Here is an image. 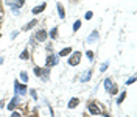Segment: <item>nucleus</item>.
Instances as JSON below:
<instances>
[{"instance_id":"a878e982","label":"nucleus","mask_w":137,"mask_h":117,"mask_svg":"<svg viewBox=\"0 0 137 117\" xmlns=\"http://www.w3.org/2000/svg\"><path fill=\"white\" fill-rule=\"evenodd\" d=\"M11 117H20V114H19V113H12V114H11Z\"/></svg>"},{"instance_id":"cd10ccee","label":"nucleus","mask_w":137,"mask_h":117,"mask_svg":"<svg viewBox=\"0 0 137 117\" xmlns=\"http://www.w3.org/2000/svg\"><path fill=\"white\" fill-rule=\"evenodd\" d=\"M0 64H3V56H0Z\"/></svg>"},{"instance_id":"9b49d317","label":"nucleus","mask_w":137,"mask_h":117,"mask_svg":"<svg viewBox=\"0 0 137 117\" xmlns=\"http://www.w3.org/2000/svg\"><path fill=\"white\" fill-rule=\"evenodd\" d=\"M56 6H58V14H59V19H64V17H66V13H64L62 5H61V3H58Z\"/></svg>"},{"instance_id":"4468645a","label":"nucleus","mask_w":137,"mask_h":117,"mask_svg":"<svg viewBox=\"0 0 137 117\" xmlns=\"http://www.w3.org/2000/svg\"><path fill=\"white\" fill-rule=\"evenodd\" d=\"M48 36H50L51 39H56V38H58V28H56V27H53V28L50 30V34H48Z\"/></svg>"},{"instance_id":"5701e85b","label":"nucleus","mask_w":137,"mask_h":117,"mask_svg":"<svg viewBox=\"0 0 137 117\" xmlns=\"http://www.w3.org/2000/svg\"><path fill=\"white\" fill-rule=\"evenodd\" d=\"M30 94H31V97H33L34 100H37V92H36L34 89H31V91H30Z\"/></svg>"},{"instance_id":"1a4fd4ad","label":"nucleus","mask_w":137,"mask_h":117,"mask_svg":"<svg viewBox=\"0 0 137 117\" xmlns=\"http://www.w3.org/2000/svg\"><path fill=\"white\" fill-rule=\"evenodd\" d=\"M80 105V100L76 98V97H73V98H70V102H69V109H73V108H76Z\"/></svg>"},{"instance_id":"0eeeda50","label":"nucleus","mask_w":137,"mask_h":117,"mask_svg":"<svg viewBox=\"0 0 137 117\" xmlns=\"http://www.w3.org/2000/svg\"><path fill=\"white\" fill-rule=\"evenodd\" d=\"M90 77H92V70H84V73L81 75L80 81H81V83H86V81H89V80H90Z\"/></svg>"},{"instance_id":"f03ea898","label":"nucleus","mask_w":137,"mask_h":117,"mask_svg":"<svg viewBox=\"0 0 137 117\" xmlns=\"http://www.w3.org/2000/svg\"><path fill=\"white\" fill-rule=\"evenodd\" d=\"M80 61H81V52H75V53H72V56L69 59V64L76 66V64H80Z\"/></svg>"},{"instance_id":"20e7f679","label":"nucleus","mask_w":137,"mask_h":117,"mask_svg":"<svg viewBox=\"0 0 137 117\" xmlns=\"http://www.w3.org/2000/svg\"><path fill=\"white\" fill-rule=\"evenodd\" d=\"M36 41H39V42H44L45 39H47V33L44 31V30H39V31H36Z\"/></svg>"},{"instance_id":"c85d7f7f","label":"nucleus","mask_w":137,"mask_h":117,"mask_svg":"<svg viewBox=\"0 0 137 117\" xmlns=\"http://www.w3.org/2000/svg\"><path fill=\"white\" fill-rule=\"evenodd\" d=\"M0 19H2V17H0Z\"/></svg>"},{"instance_id":"b1692460","label":"nucleus","mask_w":137,"mask_h":117,"mask_svg":"<svg viewBox=\"0 0 137 117\" xmlns=\"http://www.w3.org/2000/svg\"><path fill=\"white\" fill-rule=\"evenodd\" d=\"M134 81H136V77H131V78H129V80L126 81V84H133Z\"/></svg>"},{"instance_id":"a211bd4d","label":"nucleus","mask_w":137,"mask_h":117,"mask_svg":"<svg viewBox=\"0 0 137 117\" xmlns=\"http://www.w3.org/2000/svg\"><path fill=\"white\" fill-rule=\"evenodd\" d=\"M125 97H126V92H122V94H120V97H119V98H117V103H119V105H120V103H122V102H123V100H125Z\"/></svg>"},{"instance_id":"dca6fc26","label":"nucleus","mask_w":137,"mask_h":117,"mask_svg":"<svg viewBox=\"0 0 137 117\" xmlns=\"http://www.w3.org/2000/svg\"><path fill=\"white\" fill-rule=\"evenodd\" d=\"M28 56H30V53H28V50H23L22 53H20V59H28Z\"/></svg>"},{"instance_id":"4be33fe9","label":"nucleus","mask_w":137,"mask_h":117,"mask_svg":"<svg viewBox=\"0 0 137 117\" xmlns=\"http://www.w3.org/2000/svg\"><path fill=\"white\" fill-rule=\"evenodd\" d=\"M86 56H87V58H89V59H90V61H92V59H94V53H92V52H90V50H87V52H86Z\"/></svg>"},{"instance_id":"423d86ee","label":"nucleus","mask_w":137,"mask_h":117,"mask_svg":"<svg viewBox=\"0 0 137 117\" xmlns=\"http://www.w3.org/2000/svg\"><path fill=\"white\" fill-rule=\"evenodd\" d=\"M17 105H19V95H14V98L8 103V109H9V111H14V108H16Z\"/></svg>"},{"instance_id":"bb28decb","label":"nucleus","mask_w":137,"mask_h":117,"mask_svg":"<svg viewBox=\"0 0 137 117\" xmlns=\"http://www.w3.org/2000/svg\"><path fill=\"white\" fill-rule=\"evenodd\" d=\"M0 108H3V100H0Z\"/></svg>"},{"instance_id":"f257e3e1","label":"nucleus","mask_w":137,"mask_h":117,"mask_svg":"<svg viewBox=\"0 0 137 117\" xmlns=\"http://www.w3.org/2000/svg\"><path fill=\"white\" fill-rule=\"evenodd\" d=\"M14 92L16 95H22V94H27V86L19 83V81H14Z\"/></svg>"},{"instance_id":"f8f14e48","label":"nucleus","mask_w":137,"mask_h":117,"mask_svg":"<svg viewBox=\"0 0 137 117\" xmlns=\"http://www.w3.org/2000/svg\"><path fill=\"white\" fill-rule=\"evenodd\" d=\"M36 23H37V20H31V22H28L27 25H23V30L28 31V30H31L33 27H36Z\"/></svg>"},{"instance_id":"f3484780","label":"nucleus","mask_w":137,"mask_h":117,"mask_svg":"<svg viewBox=\"0 0 137 117\" xmlns=\"http://www.w3.org/2000/svg\"><path fill=\"white\" fill-rule=\"evenodd\" d=\"M20 80H22L23 83H27V81H28V73H27V72H20Z\"/></svg>"},{"instance_id":"6ab92c4d","label":"nucleus","mask_w":137,"mask_h":117,"mask_svg":"<svg viewBox=\"0 0 137 117\" xmlns=\"http://www.w3.org/2000/svg\"><path fill=\"white\" fill-rule=\"evenodd\" d=\"M80 27H81V22H80V20H76V22L73 23V31H76V30H80Z\"/></svg>"},{"instance_id":"aec40b11","label":"nucleus","mask_w":137,"mask_h":117,"mask_svg":"<svg viewBox=\"0 0 137 117\" xmlns=\"http://www.w3.org/2000/svg\"><path fill=\"white\" fill-rule=\"evenodd\" d=\"M108 66H109V61H106V63H103V64H101V67H100V70H101V72H105V70L108 69Z\"/></svg>"},{"instance_id":"6e6552de","label":"nucleus","mask_w":137,"mask_h":117,"mask_svg":"<svg viewBox=\"0 0 137 117\" xmlns=\"http://www.w3.org/2000/svg\"><path fill=\"white\" fill-rule=\"evenodd\" d=\"M97 39H98V31L95 30V31H92V33H90V36L87 38V42H89V44H92V42H95Z\"/></svg>"},{"instance_id":"ddd939ff","label":"nucleus","mask_w":137,"mask_h":117,"mask_svg":"<svg viewBox=\"0 0 137 117\" xmlns=\"http://www.w3.org/2000/svg\"><path fill=\"white\" fill-rule=\"evenodd\" d=\"M72 53V48L70 47H66V48H62L61 52H59V56H67V55H70Z\"/></svg>"},{"instance_id":"7ed1b4c3","label":"nucleus","mask_w":137,"mask_h":117,"mask_svg":"<svg viewBox=\"0 0 137 117\" xmlns=\"http://www.w3.org/2000/svg\"><path fill=\"white\" fill-rule=\"evenodd\" d=\"M87 109H89V113H90V114H94V116H98V114H101L100 108H98V106H97V103H94V102H90V103L87 105Z\"/></svg>"},{"instance_id":"9d476101","label":"nucleus","mask_w":137,"mask_h":117,"mask_svg":"<svg viewBox=\"0 0 137 117\" xmlns=\"http://www.w3.org/2000/svg\"><path fill=\"white\" fill-rule=\"evenodd\" d=\"M45 6H47L45 3H42V5H39V6H34V8H33V14H39V13H42V11L45 9Z\"/></svg>"},{"instance_id":"39448f33","label":"nucleus","mask_w":137,"mask_h":117,"mask_svg":"<svg viewBox=\"0 0 137 117\" xmlns=\"http://www.w3.org/2000/svg\"><path fill=\"white\" fill-rule=\"evenodd\" d=\"M56 64H58V58H56L55 55H48V56H47V67L56 66Z\"/></svg>"},{"instance_id":"412c9836","label":"nucleus","mask_w":137,"mask_h":117,"mask_svg":"<svg viewBox=\"0 0 137 117\" xmlns=\"http://www.w3.org/2000/svg\"><path fill=\"white\" fill-rule=\"evenodd\" d=\"M92 16H94V13H92V11H87V13L84 14V17H86L87 20H89V19H92Z\"/></svg>"},{"instance_id":"393cba45","label":"nucleus","mask_w":137,"mask_h":117,"mask_svg":"<svg viewBox=\"0 0 137 117\" xmlns=\"http://www.w3.org/2000/svg\"><path fill=\"white\" fill-rule=\"evenodd\" d=\"M17 34H19V31H17V30H16V31H12V33H11V39H14Z\"/></svg>"},{"instance_id":"2eb2a0df","label":"nucleus","mask_w":137,"mask_h":117,"mask_svg":"<svg viewBox=\"0 0 137 117\" xmlns=\"http://www.w3.org/2000/svg\"><path fill=\"white\" fill-rule=\"evenodd\" d=\"M105 88H106V91L109 92V89L112 88V80H111V78H106V80H105Z\"/></svg>"}]
</instances>
